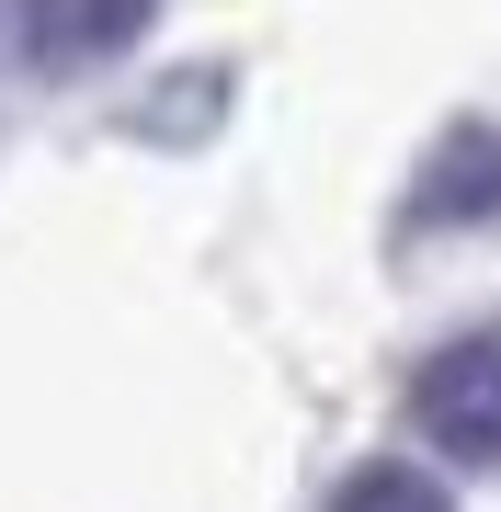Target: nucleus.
<instances>
[{"instance_id": "2", "label": "nucleus", "mask_w": 501, "mask_h": 512, "mask_svg": "<svg viewBox=\"0 0 501 512\" xmlns=\"http://www.w3.org/2000/svg\"><path fill=\"white\" fill-rule=\"evenodd\" d=\"M501 217V126H445L422 160V183H410V228H479Z\"/></svg>"}, {"instance_id": "3", "label": "nucleus", "mask_w": 501, "mask_h": 512, "mask_svg": "<svg viewBox=\"0 0 501 512\" xmlns=\"http://www.w3.org/2000/svg\"><path fill=\"white\" fill-rule=\"evenodd\" d=\"M149 12L160 0H35V69H80V57H114V46H137L149 35Z\"/></svg>"}, {"instance_id": "1", "label": "nucleus", "mask_w": 501, "mask_h": 512, "mask_svg": "<svg viewBox=\"0 0 501 512\" xmlns=\"http://www.w3.org/2000/svg\"><path fill=\"white\" fill-rule=\"evenodd\" d=\"M410 421H422L433 456L490 467L501 456V330H467V342L433 353V365L410 376Z\"/></svg>"}, {"instance_id": "4", "label": "nucleus", "mask_w": 501, "mask_h": 512, "mask_svg": "<svg viewBox=\"0 0 501 512\" xmlns=\"http://www.w3.org/2000/svg\"><path fill=\"white\" fill-rule=\"evenodd\" d=\"M331 512H456V501L433 490L422 467H399V456H376V467H353L342 490H331Z\"/></svg>"}, {"instance_id": "5", "label": "nucleus", "mask_w": 501, "mask_h": 512, "mask_svg": "<svg viewBox=\"0 0 501 512\" xmlns=\"http://www.w3.org/2000/svg\"><path fill=\"white\" fill-rule=\"evenodd\" d=\"M35 46V0H0V57H23Z\"/></svg>"}]
</instances>
